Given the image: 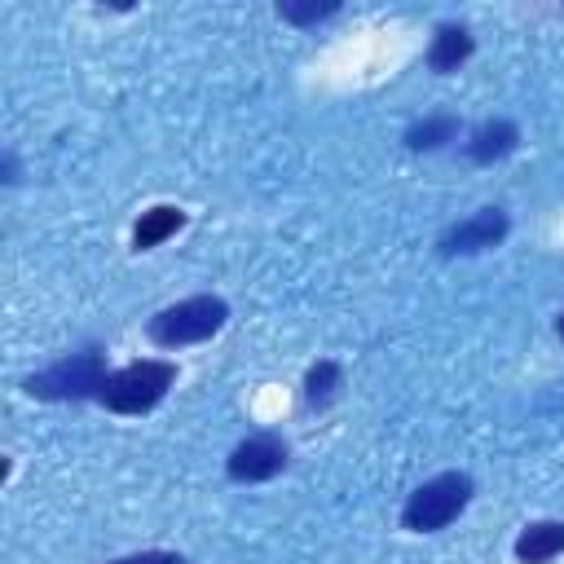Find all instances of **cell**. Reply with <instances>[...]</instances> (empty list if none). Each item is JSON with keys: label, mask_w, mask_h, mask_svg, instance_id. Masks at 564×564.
I'll return each mask as SVG.
<instances>
[{"label": "cell", "mask_w": 564, "mask_h": 564, "mask_svg": "<svg viewBox=\"0 0 564 564\" xmlns=\"http://www.w3.org/2000/svg\"><path fill=\"white\" fill-rule=\"evenodd\" d=\"M471 494H476V485H471L467 471H441V476L423 480V485L405 498V507H401V529H410V533H436V529L454 524V520L467 511Z\"/></svg>", "instance_id": "3"}, {"label": "cell", "mask_w": 564, "mask_h": 564, "mask_svg": "<svg viewBox=\"0 0 564 564\" xmlns=\"http://www.w3.org/2000/svg\"><path fill=\"white\" fill-rule=\"evenodd\" d=\"M449 141H458V119L454 115H432V119H419V123L405 128V145L414 154H432Z\"/></svg>", "instance_id": "11"}, {"label": "cell", "mask_w": 564, "mask_h": 564, "mask_svg": "<svg viewBox=\"0 0 564 564\" xmlns=\"http://www.w3.org/2000/svg\"><path fill=\"white\" fill-rule=\"evenodd\" d=\"M110 564H185L176 551H137V555H119Z\"/></svg>", "instance_id": "14"}, {"label": "cell", "mask_w": 564, "mask_h": 564, "mask_svg": "<svg viewBox=\"0 0 564 564\" xmlns=\"http://www.w3.org/2000/svg\"><path fill=\"white\" fill-rule=\"evenodd\" d=\"M555 335H560V339H564V313H560V317H555Z\"/></svg>", "instance_id": "16"}, {"label": "cell", "mask_w": 564, "mask_h": 564, "mask_svg": "<svg viewBox=\"0 0 564 564\" xmlns=\"http://www.w3.org/2000/svg\"><path fill=\"white\" fill-rule=\"evenodd\" d=\"M516 564H551L555 555H564V520H533L516 533L511 542Z\"/></svg>", "instance_id": "7"}, {"label": "cell", "mask_w": 564, "mask_h": 564, "mask_svg": "<svg viewBox=\"0 0 564 564\" xmlns=\"http://www.w3.org/2000/svg\"><path fill=\"white\" fill-rule=\"evenodd\" d=\"M335 13H339V0H282L278 4V18L291 26H317Z\"/></svg>", "instance_id": "13"}, {"label": "cell", "mask_w": 564, "mask_h": 564, "mask_svg": "<svg viewBox=\"0 0 564 564\" xmlns=\"http://www.w3.org/2000/svg\"><path fill=\"white\" fill-rule=\"evenodd\" d=\"M507 234H511L507 212H502V207H480V212H471L467 220L449 225V229L436 238V251H441V256H476V251L498 247Z\"/></svg>", "instance_id": "6"}, {"label": "cell", "mask_w": 564, "mask_h": 564, "mask_svg": "<svg viewBox=\"0 0 564 564\" xmlns=\"http://www.w3.org/2000/svg\"><path fill=\"white\" fill-rule=\"evenodd\" d=\"M0 172H4V185H13V181H18V154H13V150H4Z\"/></svg>", "instance_id": "15"}, {"label": "cell", "mask_w": 564, "mask_h": 564, "mask_svg": "<svg viewBox=\"0 0 564 564\" xmlns=\"http://www.w3.org/2000/svg\"><path fill=\"white\" fill-rule=\"evenodd\" d=\"M176 229H185V212L172 207V203H159V207H150V212L137 216V225H132V251H150V247L167 242Z\"/></svg>", "instance_id": "10"}, {"label": "cell", "mask_w": 564, "mask_h": 564, "mask_svg": "<svg viewBox=\"0 0 564 564\" xmlns=\"http://www.w3.org/2000/svg\"><path fill=\"white\" fill-rule=\"evenodd\" d=\"M339 383H344V370H339L330 357L313 361V366H308V375H304V405H313V410L330 405V401H335V392H339Z\"/></svg>", "instance_id": "12"}, {"label": "cell", "mask_w": 564, "mask_h": 564, "mask_svg": "<svg viewBox=\"0 0 564 564\" xmlns=\"http://www.w3.org/2000/svg\"><path fill=\"white\" fill-rule=\"evenodd\" d=\"M106 379H110L106 357L97 348H84V352H70V357H62V361L26 375L22 388L35 401H88V397L97 401Z\"/></svg>", "instance_id": "4"}, {"label": "cell", "mask_w": 564, "mask_h": 564, "mask_svg": "<svg viewBox=\"0 0 564 564\" xmlns=\"http://www.w3.org/2000/svg\"><path fill=\"white\" fill-rule=\"evenodd\" d=\"M286 458H291V449H286L282 436L256 432V436H247V441H238V445L229 449L225 471H229V480H238V485H260V480H273V476L286 467Z\"/></svg>", "instance_id": "5"}, {"label": "cell", "mask_w": 564, "mask_h": 564, "mask_svg": "<svg viewBox=\"0 0 564 564\" xmlns=\"http://www.w3.org/2000/svg\"><path fill=\"white\" fill-rule=\"evenodd\" d=\"M471 48H476V40H471L467 26L441 22L436 35H432V48H427V66H432L436 75H449V70H458V66L471 57Z\"/></svg>", "instance_id": "9"}, {"label": "cell", "mask_w": 564, "mask_h": 564, "mask_svg": "<svg viewBox=\"0 0 564 564\" xmlns=\"http://www.w3.org/2000/svg\"><path fill=\"white\" fill-rule=\"evenodd\" d=\"M225 322H229V304L220 295H189V300H176V304L159 308L145 322V335L159 348H185V344L212 339Z\"/></svg>", "instance_id": "2"}, {"label": "cell", "mask_w": 564, "mask_h": 564, "mask_svg": "<svg viewBox=\"0 0 564 564\" xmlns=\"http://www.w3.org/2000/svg\"><path fill=\"white\" fill-rule=\"evenodd\" d=\"M172 383H176V361L141 357V361H128L123 370H110L97 401L115 414H150L167 397Z\"/></svg>", "instance_id": "1"}, {"label": "cell", "mask_w": 564, "mask_h": 564, "mask_svg": "<svg viewBox=\"0 0 564 564\" xmlns=\"http://www.w3.org/2000/svg\"><path fill=\"white\" fill-rule=\"evenodd\" d=\"M520 145V128L511 123V119H485L471 137H467V159L471 163H498V159H507L511 150Z\"/></svg>", "instance_id": "8"}]
</instances>
